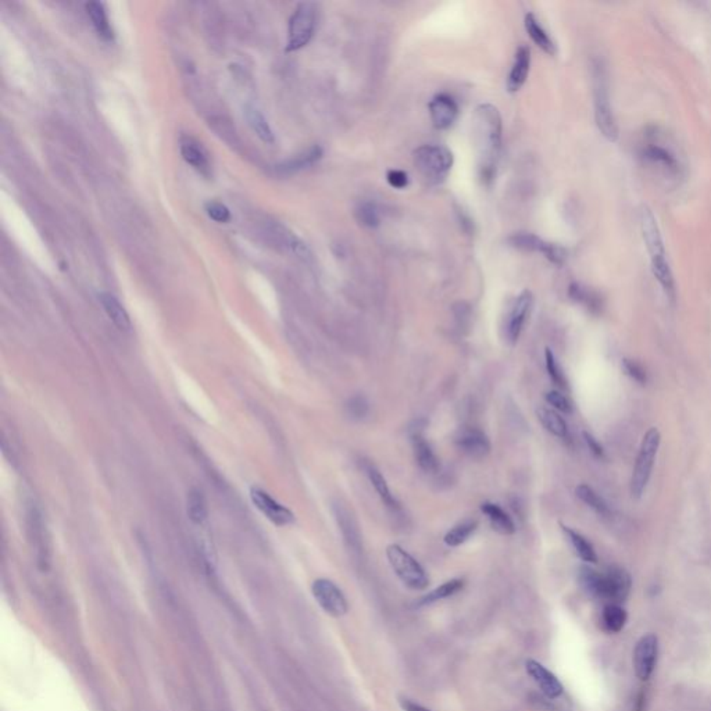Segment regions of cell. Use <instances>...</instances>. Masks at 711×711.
<instances>
[{
  "label": "cell",
  "instance_id": "1",
  "mask_svg": "<svg viewBox=\"0 0 711 711\" xmlns=\"http://www.w3.org/2000/svg\"><path fill=\"white\" fill-rule=\"evenodd\" d=\"M472 130L481 178L489 182L495 175L502 149V117L498 107L489 103L479 104L474 113Z\"/></svg>",
  "mask_w": 711,
  "mask_h": 711
},
{
  "label": "cell",
  "instance_id": "2",
  "mask_svg": "<svg viewBox=\"0 0 711 711\" xmlns=\"http://www.w3.org/2000/svg\"><path fill=\"white\" fill-rule=\"evenodd\" d=\"M641 229L646 249L650 256L653 275L659 281L665 295L671 301H674L675 299L674 275L667 258L657 220L652 213V210L648 207H643L641 211Z\"/></svg>",
  "mask_w": 711,
  "mask_h": 711
},
{
  "label": "cell",
  "instance_id": "3",
  "mask_svg": "<svg viewBox=\"0 0 711 711\" xmlns=\"http://www.w3.org/2000/svg\"><path fill=\"white\" fill-rule=\"evenodd\" d=\"M582 586L588 593L599 599L609 600L611 605L624 602L631 591V577L627 571L612 567L606 574L584 567L579 574Z\"/></svg>",
  "mask_w": 711,
  "mask_h": 711
},
{
  "label": "cell",
  "instance_id": "4",
  "mask_svg": "<svg viewBox=\"0 0 711 711\" xmlns=\"http://www.w3.org/2000/svg\"><path fill=\"white\" fill-rule=\"evenodd\" d=\"M592 77H593L592 81H593V104H595L596 125L608 141L615 142L618 139V125L610 103L608 71L600 60L593 63Z\"/></svg>",
  "mask_w": 711,
  "mask_h": 711
},
{
  "label": "cell",
  "instance_id": "5",
  "mask_svg": "<svg viewBox=\"0 0 711 711\" xmlns=\"http://www.w3.org/2000/svg\"><path fill=\"white\" fill-rule=\"evenodd\" d=\"M661 435L657 428H650L641 443L639 453L635 461V467L631 478V495L635 499H639L652 477V471L655 467V460L660 448Z\"/></svg>",
  "mask_w": 711,
  "mask_h": 711
},
{
  "label": "cell",
  "instance_id": "6",
  "mask_svg": "<svg viewBox=\"0 0 711 711\" xmlns=\"http://www.w3.org/2000/svg\"><path fill=\"white\" fill-rule=\"evenodd\" d=\"M414 165L431 184L442 182L453 167V154L439 145L420 146L413 154Z\"/></svg>",
  "mask_w": 711,
  "mask_h": 711
},
{
  "label": "cell",
  "instance_id": "7",
  "mask_svg": "<svg viewBox=\"0 0 711 711\" xmlns=\"http://www.w3.org/2000/svg\"><path fill=\"white\" fill-rule=\"evenodd\" d=\"M386 558L399 579L413 591H424L429 585L428 575L421 564L410 553L399 546L389 545L386 548Z\"/></svg>",
  "mask_w": 711,
  "mask_h": 711
},
{
  "label": "cell",
  "instance_id": "8",
  "mask_svg": "<svg viewBox=\"0 0 711 711\" xmlns=\"http://www.w3.org/2000/svg\"><path fill=\"white\" fill-rule=\"evenodd\" d=\"M317 25V6L310 1L301 3L294 11L288 27L287 51H296L311 41Z\"/></svg>",
  "mask_w": 711,
  "mask_h": 711
},
{
  "label": "cell",
  "instance_id": "9",
  "mask_svg": "<svg viewBox=\"0 0 711 711\" xmlns=\"http://www.w3.org/2000/svg\"><path fill=\"white\" fill-rule=\"evenodd\" d=\"M313 596L320 608L332 617H342L348 612L349 606L342 591L329 579L320 578L313 582Z\"/></svg>",
  "mask_w": 711,
  "mask_h": 711
},
{
  "label": "cell",
  "instance_id": "10",
  "mask_svg": "<svg viewBox=\"0 0 711 711\" xmlns=\"http://www.w3.org/2000/svg\"><path fill=\"white\" fill-rule=\"evenodd\" d=\"M659 655V639L653 634L643 635L634 650V668L641 681H648L656 667Z\"/></svg>",
  "mask_w": 711,
  "mask_h": 711
},
{
  "label": "cell",
  "instance_id": "11",
  "mask_svg": "<svg viewBox=\"0 0 711 711\" xmlns=\"http://www.w3.org/2000/svg\"><path fill=\"white\" fill-rule=\"evenodd\" d=\"M508 244L512 248L524 252L543 254L549 261L555 264H562L565 260V252L562 248L549 244L534 234H515L508 238Z\"/></svg>",
  "mask_w": 711,
  "mask_h": 711
},
{
  "label": "cell",
  "instance_id": "12",
  "mask_svg": "<svg viewBox=\"0 0 711 711\" xmlns=\"http://www.w3.org/2000/svg\"><path fill=\"white\" fill-rule=\"evenodd\" d=\"M251 499L256 508L278 527L289 525L295 521V514L260 488L251 489Z\"/></svg>",
  "mask_w": 711,
  "mask_h": 711
},
{
  "label": "cell",
  "instance_id": "13",
  "mask_svg": "<svg viewBox=\"0 0 711 711\" xmlns=\"http://www.w3.org/2000/svg\"><path fill=\"white\" fill-rule=\"evenodd\" d=\"M534 306V296L529 291H524L514 302V305L510 310L508 321V339L511 345L517 344L522 328L525 325V321L532 310Z\"/></svg>",
  "mask_w": 711,
  "mask_h": 711
},
{
  "label": "cell",
  "instance_id": "14",
  "mask_svg": "<svg viewBox=\"0 0 711 711\" xmlns=\"http://www.w3.org/2000/svg\"><path fill=\"white\" fill-rule=\"evenodd\" d=\"M458 449L468 458H484L491 452V442L488 436L478 428H464L456 436Z\"/></svg>",
  "mask_w": 711,
  "mask_h": 711
},
{
  "label": "cell",
  "instance_id": "15",
  "mask_svg": "<svg viewBox=\"0 0 711 711\" xmlns=\"http://www.w3.org/2000/svg\"><path fill=\"white\" fill-rule=\"evenodd\" d=\"M429 115L436 130H448L458 120V106L449 95H436L429 102Z\"/></svg>",
  "mask_w": 711,
  "mask_h": 711
},
{
  "label": "cell",
  "instance_id": "16",
  "mask_svg": "<svg viewBox=\"0 0 711 711\" xmlns=\"http://www.w3.org/2000/svg\"><path fill=\"white\" fill-rule=\"evenodd\" d=\"M527 672L531 675V678L538 684L541 691L548 696L549 699H558L562 695V685L558 679V677L550 672L546 667H543L541 662L535 660H528L527 664Z\"/></svg>",
  "mask_w": 711,
  "mask_h": 711
},
{
  "label": "cell",
  "instance_id": "17",
  "mask_svg": "<svg viewBox=\"0 0 711 711\" xmlns=\"http://www.w3.org/2000/svg\"><path fill=\"white\" fill-rule=\"evenodd\" d=\"M531 65V51L528 46L522 45L515 51L514 63L508 75V88L510 92H518L525 84Z\"/></svg>",
  "mask_w": 711,
  "mask_h": 711
},
{
  "label": "cell",
  "instance_id": "18",
  "mask_svg": "<svg viewBox=\"0 0 711 711\" xmlns=\"http://www.w3.org/2000/svg\"><path fill=\"white\" fill-rule=\"evenodd\" d=\"M481 511L488 517L491 527L501 535H512L515 532V525L508 512L496 503L485 502L481 506Z\"/></svg>",
  "mask_w": 711,
  "mask_h": 711
},
{
  "label": "cell",
  "instance_id": "19",
  "mask_svg": "<svg viewBox=\"0 0 711 711\" xmlns=\"http://www.w3.org/2000/svg\"><path fill=\"white\" fill-rule=\"evenodd\" d=\"M524 25H525V30H527L529 38L532 39V42L536 46H539L542 51L550 54V56H555L558 53L553 39L548 35V32L545 31V28L541 25V23L536 20V17L534 14L529 13L525 15Z\"/></svg>",
  "mask_w": 711,
  "mask_h": 711
},
{
  "label": "cell",
  "instance_id": "20",
  "mask_svg": "<svg viewBox=\"0 0 711 711\" xmlns=\"http://www.w3.org/2000/svg\"><path fill=\"white\" fill-rule=\"evenodd\" d=\"M103 308L110 318V321L120 329V331H130L131 329V320L124 308V306L120 303V301L110 295V294H102L99 296Z\"/></svg>",
  "mask_w": 711,
  "mask_h": 711
},
{
  "label": "cell",
  "instance_id": "21",
  "mask_svg": "<svg viewBox=\"0 0 711 711\" xmlns=\"http://www.w3.org/2000/svg\"><path fill=\"white\" fill-rule=\"evenodd\" d=\"M413 449H414V456L417 460V464L420 468L425 472H436L439 468V460L436 458L435 452L432 451L431 445L420 435L414 434L413 435Z\"/></svg>",
  "mask_w": 711,
  "mask_h": 711
},
{
  "label": "cell",
  "instance_id": "22",
  "mask_svg": "<svg viewBox=\"0 0 711 711\" xmlns=\"http://www.w3.org/2000/svg\"><path fill=\"white\" fill-rule=\"evenodd\" d=\"M536 417L541 421V424L545 427V429L549 431L552 435L558 436L560 439H565L568 436L567 422L560 415L559 411L549 408V407L542 406L536 410Z\"/></svg>",
  "mask_w": 711,
  "mask_h": 711
},
{
  "label": "cell",
  "instance_id": "23",
  "mask_svg": "<svg viewBox=\"0 0 711 711\" xmlns=\"http://www.w3.org/2000/svg\"><path fill=\"white\" fill-rule=\"evenodd\" d=\"M85 8H87L88 17L92 21L94 28L99 34V37H102L103 39H106V41L113 39V30H111V25L108 23L107 13H106V8H104L103 3L89 1V3L85 4Z\"/></svg>",
  "mask_w": 711,
  "mask_h": 711
},
{
  "label": "cell",
  "instance_id": "24",
  "mask_svg": "<svg viewBox=\"0 0 711 711\" xmlns=\"http://www.w3.org/2000/svg\"><path fill=\"white\" fill-rule=\"evenodd\" d=\"M561 529L565 534V536L568 538L570 543L572 545V548L579 559L584 560L586 562H592V564L598 562V556H596V552H595L592 543L584 535H581L579 532H577L572 528L565 527V525H561Z\"/></svg>",
  "mask_w": 711,
  "mask_h": 711
},
{
  "label": "cell",
  "instance_id": "25",
  "mask_svg": "<svg viewBox=\"0 0 711 711\" xmlns=\"http://www.w3.org/2000/svg\"><path fill=\"white\" fill-rule=\"evenodd\" d=\"M322 157V149L320 146H313L310 148L308 151L282 163L278 170L284 174H292V172H298V171H302L305 168H308L311 167L313 164H315L320 158Z\"/></svg>",
  "mask_w": 711,
  "mask_h": 711
},
{
  "label": "cell",
  "instance_id": "26",
  "mask_svg": "<svg viewBox=\"0 0 711 711\" xmlns=\"http://www.w3.org/2000/svg\"><path fill=\"white\" fill-rule=\"evenodd\" d=\"M181 154L182 158L191 164L195 170L206 174L208 171V158L207 154L203 151L199 144H196L192 139H187L181 142Z\"/></svg>",
  "mask_w": 711,
  "mask_h": 711
},
{
  "label": "cell",
  "instance_id": "27",
  "mask_svg": "<svg viewBox=\"0 0 711 711\" xmlns=\"http://www.w3.org/2000/svg\"><path fill=\"white\" fill-rule=\"evenodd\" d=\"M367 475L372 484V486L375 488L379 499L382 501V503L389 508H399V503L398 501L395 499V496L392 495L389 486H388V482L386 479L384 478V475L379 472L378 468H375L374 465H368L367 467Z\"/></svg>",
  "mask_w": 711,
  "mask_h": 711
},
{
  "label": "cell",
  "instance_id": "28",
  "mask_svg": "<svg viewBox=\"0 0 711 711\" xmlns=\"http://www.w3.org/2000/svg\"><path fill=\"white\" fill-rule=\"evenodd\" d=\"M643 156H645V158H648L653 164L661 167L668 174H677L679 171V164H678L677 158L674 157V154H671L668 151H665L664 148H660L657 145L648 146L643 152Z\"/></svg>",
  "mask_w": 711,
  "mask_h": 711
},
{
  "label": "cell",
  "instance_id": "29",
  "mask_svg": "<svg viewBox=\"0 0 711 711\" xmlns=\"http://www.w3.org/2000/svg\"><path fill=\"white\" fill-rule=\"evenodd\" d=\"M575 495H577V498L581 502H584L586 506H589L592 510H595L598 514L609 517L610 508L608 502L593 488H591L589 485L581 484L579 486H577Z\"/></svg>",
  "mask_w": 711,
  "mask_h": 711
},
{
  "label": "cell",
  "instance_id": "30",
  "mask_svg": "<svg viewBox=\"0 0 711 711\" xmlns=\"http://www.w3.org/2000/svg\"><path fill=\"white\" fill-rule=\"evenodd\" d=\"M478 522L475 520H467L463 521L458 525H455L443 538V542L451 546V548H458L460 545L465 543L470 536L477 531Z\"/></svg>",
  "mask_w": 711,
  "mask_h": 711
},
{
  "label": "cell",
  "instance_id": "31",
  "mask_svg": "<svg viewBox=\"0 0 711 711\" xmlns=\"http://www.w3.org/2000/svg\"><path fill=\"white\" fill-rule=\"evenodd\" d=\"M246 118L256 135L265 144H274V132L265 117L254 107L246 108Z\"/></svg>",
  "mask_w": 711,
  "mask_h": 711
},
{
  "label": "cell",
  "instance_id": "32",
  "mask_svg": "<svg viewBox=\"0 0 711 711\" xmlns=\"http://www.w3.org/2000/svg\"><path fill=\"white\" fill-rule=\"evenodd\" d=\"M464 586V581L463 579H452L449 582H445L443 585L438 586L436 589H434L432 592H429L428 595H425L424 598L420 599L418 605L420 606H424V605H431L434 602H438V600H442V599H446V598H451L453 595H456L458 592H460Z\"/></svg>",
  "mask_w": 711,
  "mask_h": 711
},
{
  "label": "cell",
  "instance_id": "33",
  "mask_svg": "<svg viewBox=\"0 0 711 711\" xmlns=\"http://www.w3.org/2000/svg\"><path fill=\"white\" fill-rule=\"evenodd\" d=\"M188 515L192 522L195 524H202L207 518V503L204 499L203 493L198 489H192L188 493Z\"/></svg>",
  "mask_w": 711,
  "mask_h": 711
},
{
  "label": "cell",
  "instance_id": "34",
  "mask_svg": "<svg viewBox=\"0 0 711 711\" xmlns=\"http://www.w3.org/2000/svg\"><path fill=\"white\" fill-rule=\"evenodd\" d=\"M627 618H628V614L625 610L619 608L618 605H611V603L605 608L603 615H602L603 625L610 632H619L624 628Z\"/></svg>",
  "mask_w": 711,
  "mask_h": 711
},
{
  "label": "cell",
  "instance_id": "35",
  "mask_svg": "<svg viewBox=\"0 0 711 711\" xmlns=\"http://www.w3.org/2000/svg\"><path fill=\"white\" fill-rule=\"evenodd\" d=\"M356 218L367 228H377L381 224L378 207L371 202H363L356 207Z\"/></svg>",
  "mask_w": 711,
  "mask_h": 711
},
{
  "label": "cell",
  "instance_id": "36",
  "mask_svg": "<svg viewBox=\"0 0 711 711\" xmlns=\"http://www.w3.org/2000/svg\"><path fill=\"white\" fill-rule=\"evenodd\" d=\"M545 360H546V368H548V372H549V377L552 378V381L558 385V386H561V388H565L567 386V381H565V377L562 374V370L560 368L559 363L556 360V357L553 355V352L546 348V352H545Z\"/></svg>",
  "mask_w": 711,
  "mask_h": 711
},
{
  "label": "cell",
  "instance_id": "37",
  "mask_svg": "<svg viewBox=\"0 0 711 711\" xmlns=\"http://www.w3.org/2000/svg\"><path fill=\"white\" fill-rule=\"evenodd\" d=\"M622 370L625 371V374L632 378L635 382L641 384V385H645L646 381H648V375H646V371L645 368L635 360H631V358H624L622 360Z\"/></svg>",
  "mask_w": 711,
  "mask_h": 711
},
{
  "label": "cell",
  "instance_id": "38",
  "mask_svg": "<svg viewBox=\"0 0 711 711\" xmlns=\"http://www.w3.org/2000/svg\"><path fill=\"white\" fill-rule=\"evenodd\" d=\"M206 213L211 220H214L215 222H220V224L228 222L231 220L229 208L225 204L220 203V202H208L206 204Z\"/></svg>",
  "mask_w": 711,
  "mask_h": 711
},
{
  "label": "cell",
  "instance_id": "39",
  "mask_svg": "<svg viewBox=\"0 0 711 711\" xmlns=\"http://www.w3.org/2000/svg\"><path fill=\"white\" fill-rule=\"evenodd\" d=\"M546 402L553 407L556 411H560L562 414H570L572 411V405L568 401L565 395H562L559 391H550L545 395Z\"/></svg>",
  "mask_w": 711,
  "mask_h": 711
},
{
  "label": "cell",
  "instance_id": "40",
  "mask_svg": "<svg viewBox=\"0 0 711 711\" xmlns=\"http://www.w3.org/2000/svg\"><path fill=\"white\" fill-rule=\"evenodd\" d=\"M570 296L574 301H577V302H579V303H582V305H585L586 307H589V308L598 307L596 298L588 289L582 288L581 285H577V284L571 285L570 287Z\"/></svg>",
  "mask_w": 711,
  "mask_h": 711
},
{
  "label": "cell",
  "instance_id": "41",
  "mask_svg": "<svg viewBox=\"0 0 711 711\" xmlns=\"http://www.w3.org/2000/svg\"><path fill=\"white\" fill-rule=\"evenodd\" d=\"M388 184L395 189H405L408 187V175L402 170H391L386 174Z\"/></svg>",
  "mask_w": 711,
  "mask_h": 711
},
{
  "label": "cell",
  "instance_id": "42",
  "mask_svg": "<svg viewBox=\"0 0 711 711\" xmlns=\"http://www.w3.org/2000/svg\"><path fill=\"white\" fill-rule=\"evenodd\" d=\"M582 435H584V439H585L589 451L592 452V455L596 456V458H603L605 456V451H603V446L599 443V441L592 434H589L588 431H584Z\"/></svg>",
  "mask_w": 711,
  "mask_h": 711
},
{
  "label": "cell",
  "instance_id": "43",
  "mask_svg": "<svg viewBox=\"0 0 711 711\" xmlns=\"http://www.w3.org/2000/svg\"><path fill=\"white\" fill-rule=\"evenodd\" d=\"M399 703H401L402 709L405 711H431L428 710V709H425L424 706H421V705H418V703L413 702L411 699H407V698H401V699H399Z\"/></svg>",
  "mask_w": 711,
  "mask_h": 711
}]
</instances>
